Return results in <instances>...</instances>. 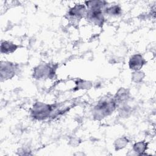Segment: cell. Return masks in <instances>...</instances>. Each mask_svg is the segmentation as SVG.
Masks as SVG:
<instances>
[{
  "mask_svg": "<svg viewBox=\"0 0 156 156\" xmlns=\"http://www.w3.org/2000/svg\"><path fill=\"white\" fill-rule=\"evenodd\" d=\"M97 108L98 111L103 115H108L115 109V103L113 101H103L98 105Z\"/></svg>",
  "mask_w": 156,
  "mask_h": 156,
  "instance_id": "cell-1",
  "label": "cell"
},
{
  "mask_svg": "<svg viewBox=\"0 0 156 156\" xmlns=\"http://www.w3.org/2000/svg\"><path fill=\"white\" fill-rule=\"evenodd\" d=\"M129 64L131 69H140V68H141L143 65L144 64L142 57L140 55H133L131 58Z\"/></svg>",
  "mask_w": 156,
  "mask_h": 156,
  "instance_id": "cell-2",
  "label": "cell"
},
{
  "mask_svg": "<svg viewBox=\"0 0 156 156\" xmlns=\"http://www.w3.org/2000/svg\"><path fill=\"white\" fill-rule=\"evenodd\" d=\"M16 46L9 42L4 41L1 44V52H2L4 50V53L12 52L13 51L16 49Z\"/></svg>",
  "mask_w": 156,
  "mask_h": 156,
  "instance_id": "cell-3",
  "label": "cell"
}]
</instances>
